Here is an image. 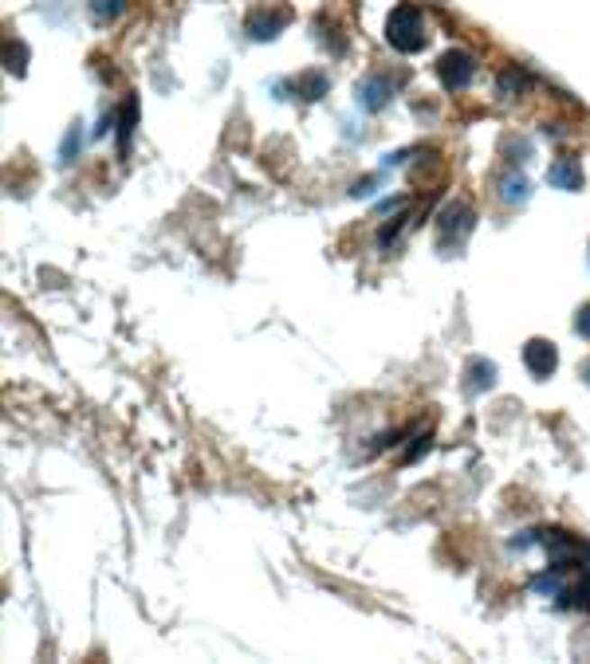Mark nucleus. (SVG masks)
I'll return each mask as SVG.
<instances>
[{
  "instance_id": "nucleus-1",
  "label": "nucleus",
  "mask_w": 590,
  "mask_h": 664,
  "mask_svg": "<svg viewBox=\"0 0 590 664\" xmlns=\"http://www.w3.org/2000/svg\"><path fill=\"white\" fill-rule=\"evenodd\" d=\"M386 40H390V48L405 51V56H413V51L425 48L429 32H425V16L417 13L413 5H398L386 20Z\"/></svg>"
},
{
  "instance_id": "nucleus-2",
  "label": "nucleus",
  "mask_w": 590,
  "mask_h": 664,
  "mask_svg": "<svg viewBox=\"0 0 590 664\" xmlns=\"http://www.w3.org/2000/svg\"><path fill=\"white\" fill-rule=\"evenodd\" d=\"M540 542L547 547V554H551L555 566H583V570H590V542L578 539V535H563V531H540Z\"/></svg>"
},
{
  "instance_id": "nucleus-3",
  "label": "nucleus",
  "mask_w": 590,
  "mask_h": 664,
  "mask_svg": "<svg viewBox=\"0 0 590 664\" xmlns=\"http://www.w3.org/2000/svg\"><path fill=\"white\" fill-rule=\"evenodd\" d=\"M477 228V213L468 205H453L441 216V248H460L468 241V232Z\"/></svg>"
},
{
  "instance_id": "nucleus-4",
  "label": "nucleus",
  "mask_w": 590,
  "mask_h": 664,
  "mask_svg": "<svg viewBox=\"0 0 590 664\" xmlns=\"http://www.w3.org/2000/svg\"><path fill=\"white\" fill-rule=\"evenodd\" d=\"M437 75H441V83L449 91H460V86H468L472 75H477V59H472L468 51H445L441 63H437Z\"/></svg>"
},
{
  "instance_id": "nucleus-5",
  "label": "nucleus",
  "mask_w": 590,
  "mask_h": 664,
  "mask_svg": "<svg viewBox=\"0 0 590 664\" xmlns=\"http://www.w3.org/2000/svg\"><path fill=\"white\" fill-rule=\"evenodd\" d=\"M523 366H528L535 377H551L555 366H559V350H555L547 339H531L528 346H523Z\"/></svg>"
},
{
  "instance_id": "nucleus-6",
  "label": "nucleus",
  "mask_w": 590,
  "mask_h": 664,
  "mask_svg": "<svg viewBox=\"0 0 590 664\" xmlns=\"http://www.w3.org/2000/svg\"><path fill=\"white\" fill-rule=\"evenodd\" d=\"M492 386H496V366H492L488 358H472L465 369V394L477 397V394H488Z\"/></svg>"
},
{
  "instance_id": "nucleus-7",
  "label": "nucleus",
  "mask_w": 590,
  "mask_h": 664,
  "mask_svg": "<svg viewBox=\"0 0 590 664\" xmlns=\"http://www.w3.org/2000/svg\"><path fill=\"white\" fill-rule=\"evenodd\" d=\"M547 181L555 185V189H583V161L578 158H559L551 166V173H547Z\"/></svg>"
},
{
  "instance_id": "nucleus-8",
  "label": "nucleus",
  "mask_w": 590,
  "mask_h": 664,
  "mask_svg": "<svg viewBox=\"0 0 590 664\" xmlns=\"http://www.w3.org/2000/svg\"><path fill=\"white\" fill-rule=\"evenodd\" d=\"M559 605L563 609H590V570L583 574H571L559 594Z\"/></svg>"
},
{
  "instance_id": "nucleus-9",
  "label": "nucleus",
  "mask_w": 590,
  "mask_h": 664,
  "mask_svg": "<svg viewBox=\"0 0 590 664\" xmlns=\"http://www.w3.org/2000/svg\"><path fill=\"white\" fill-rule=\"evenodd\" d=\"M287 16L284 13H252L249 16V36L252 40H276L284 32Z\"/></svg>"
},
{
  "instance_id": "nucleus-10",
  "label": "nucleus",
  "mask_w": 590,
  "mask_h": 664,
  "mask_svg": "<svg viewBox=\"0 0 590 664\" xmlns=\"http://www.w3.org/2000/svg\"><path fill=\"white\" fill-rule=\"evenodd\" d=\"M390 79H382V75H374V79H367L359 86V103L367 106V111H382L386 103H390Z\"/></svg>"
},
{
  "instance_id": "nucleus-11",
  "label": "nucleus",
  "mask_w": 590,
  "mask_h": 664,
  "mask_svg": "<svg viewBox=\"0 0 590 664\" xmlns=\"http://www.w3.org/2000/svg\"><path fill=\"white\" fill-rule=\"evenodd\" d=\"M567 578H571V574H567V566H555V562H551V570L540 574V578L531 582V590L543 594V597H559L563 586H567Z\"/></svg>"
},
{
  "instance_id": "nucleus-12",
  "label": "nucleus",
  "mask_w": 590,
  "mask_h": 664,
  "mask_svg": "<svg viewBox=\"0 0 590 664\" xmlns=\"http://www.w3.org/2000/svg\"><path fill=\"white\" fill-rule=\"evenodd\" d=\"M134 118H138V99L131 95V99L123 103V114H118V150H131V134H134Z\"/></svg>"
},
{
  "instance_id": "nucleus-13",
  "label": "nucleus",
  "mask_w": 590,
  "mask_h": 664,
  "mask_svg": "<svg viewBox=\"0 0 590 664\" xmlns=\"http://www.w3.org/2000/svg\"><path fill=\"white\" fill-rule=\"evenodd\" d=\"M126 13V0H91V20L95 24H111Z\"/></svg>"
},
{
  "instance_id": "nucleus-14",
  "label": "nucleus",
  "mask_w": 590,
  "mask_h": 664,
  "mask_svg": "<svg viewBox=\"0 0 590 664\" xmlns=\"http://www.w3.org/2000/svg\"><path fill=\"white\" fill-rule=\"evenodd\" d=\"M500 197L504 201H528L531 197V185H528V177H520V173H512V177H504V189H500Z\"/></svg>"
},
{
  "instance_id": "nucleus-15",
  "label": "nucleus",
  "mask_w": 590,
  "mask_h": 664,
  "mask_svg": "<svg viewBox=\"0 0 590 664\" xmlns=\"http://www.w3.org/2000/svg\"><path fill=\"white\" fill-rule=\"evenodd\" d=\"M292 91H304V99H323V91H327V79L319 71H307L299 83H292Z\"/></svg>"
},
{
  "instance_id": "nucleus-16",
  "label": "nucleus",
  "mask_w": 590,
  "mask_h": 664,
  "mask_svg": "<svg viewBox=\"0 0 590 664\" xmlns=\"http://www.w3.org/2000/svg\"><path fill=\"white\" fill-rule=\"evenodd\" d=\"M523 83H528V75H523V71H516V68H512V71H504V75H500V91H504V95H516V91H520V86H523Z\"/></svg>"
},
{
  "instance_id": "nucleus-17",
  "label": "nucleus",
  "mask_w": 590,
  "mask_h": 664,
  "mask_svg": "<svg viewBox=\"0 0 590 664\" xmlns=\"http://www.w3.org/2000/svg\"><path fill=\"white\" fill-rule=\"evenodd\" d=\"M24 59H28L24 43H8V68H13L16 75H24Z\"/></svg>"
},
{
  "instance_id": "nucleus-18",
  "label": "nucleus",
  "mask_w": 590,
  "mask_h": 664,
  "mask_svg": "<svg viewBox=\"0 0 590 664\" xmlns=\"http://www.w3.org/2000/svg\"><path fill=\"white\" fill-rule=\"evenodd\" d=\"M575 331L583 334V339H590V303H586V307L575 314Z\"/></svg>"
},
{
  "instance_id": "nucleus-19",
  "label": "nucleus",
  "mask_w": 590,
  "mask_h": 664,
  "mask_svg": "<svg viewBox=\"0 0 590 664\" xmlns=\"http://www.w3.org/2000/svg\"><path fill=\"white\" fill-rule=\"evenodd\" d=\"M75 150H79V130H71V138L63 141V161H71V158H75Z\"/></svg>"
},
{
  "instance_id": "nucleus-20",
  "label": "nucleus",
  "mask_w": 590,
  "mask_h": 664,
  "mask_svg": "<svg viewBox=\"0 0 590 664\" xmlns=\"http://www.w3.org/2000/svg\"><path fill=\"white\" fill-rule=\"evenodd\" d=\"M583 374H586V386H590V362H586V369H583Z\"/></svg>"
}]
</instances>
